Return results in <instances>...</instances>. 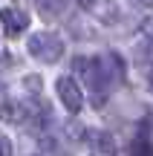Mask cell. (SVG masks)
I'll return each mask as SVG.
<instances>
[{"label":"cell","mask_w":153,"mask_h":156,"mask_svg":"<svg viewBox=\"0 0 153 156\" xmlns=\"http://www.w3.org/2000/svg\"><path fill=\"white\" fill-rule=\"evenodd\" d=\"M133 156H153V139L144 130L133 139Z\"/></svg>","instance_id":"obj_7"},{"label":"cell","mask_w":153,"mask_h":156,"mask_svg":"<svg viewBox=\"0 0 153 156\" xmlns=\"http://www.w3.org/2000/svg\"><path fill=\"white\" fill-rule=\"evenodd\" d=\"M35 3H38V9L43 12V15H49V17H55V15L64 12V0H35Z\"/></svg>","instance_id":"obj_8"},{"label":"cell","mask_w":153,"mask_h":156,"mask_svg":"<svg viewBox=\"0 0 153 156\" xmlns=\"http://www.w3.org/2000/svg\"><path fill=\"white\" fill-rule=\"evenodd\" d=\"M142 61H144V64H153V38L148 41V46L142 49Z\"/></svg>","instance_id":"obj_9"},{"label":"cell","mask_w":153,"mask_h":156,"mask_svg":"<svg viewBox=\"0 0 153 156\" xmlns=\"http://www.w3.org/2000/svg\"><path fill=\"white\" fill-rule=\"evenodd\" d=\"M0 93H3V84H0Z\"/></svg>","instance_id":"obj_13"},{"label":"cell","mask_w":153,"mask_h":156,"mask_svg":"<svg viewBox=\"0 0 153 156\" xmlns=\"http://www.w3.org/2000/svg\"><path fill=\"white\" fill-rule=\"evenodd\" d=\"M0 23H3L6 35H20L29 29V15H23L17 9H0Z\"/></svg>","instance_id":"obj_5"},{"label":"cell","mask_w":153,"mask_h":156,"mask_svg":"<svg viewBox=\"0 0 153 156\" xmlns=\"http://www.w3.org/2000/svg\"><path fill=\"white\" fill-rule=\"evenodd\" d=\"M150 93H153V73H150Z\"/></svg>","instance_id":"obj_12"},{"label":"cell","mask_w":153,"mask_h":156,"mask_svg":"<svg viewBox=\"0 0 153 156\" xmlns=\"http://www.w3.org/2000/svg\"><path fill=\"white\" fill-rule=\"evenodd\" d=\"M32 156H38V153H32Z\"/></svg>","instance_id":"obj_14"},{"label":"cell","mask_w":153,"mask_h":156,"mask_svg":"<svg viewBox=\"0 0 153 156\" xmlns=\"http://www.w3.org/2000/svg\"><path fill=\"white\" fill-rule=\"evenodd\" d=\"M0 156H12V142L6 136H0Z\"/></svg>","instance_id":"obj_10"},{"label":"cell","mask_w":153,"mask_h":156,"mask_svg":"<svg viewBox=\"0 0 153 156\" xmlns=\"http://www.w3.org/2000/svg\"><path fill=\"white\" fill-rule=\"evenodd\" d=\"M81 3V9L84 12H90L96 20H101V23H116L119 20V6L113 3V0H78Z\"/></svg>","instance_id":"obj_4"},{"label":"cell","mask_w":153,"mask_h":156,"mask_svg":"<svg viewBox=\"0 0 153 156\" xmlns=\"http://www.w3.org/2000/svg\"><path fill=\"white\" fill-rule=\"evenodd\" d=\"M26 49H29V55H32L35 61L55 64V61H61V55H64V41L58 38L55 32H38V35L29 38Z\"/></svg>","instance_id":"obj_2"},{"label":"cell","mask_w":153,"mask_h":156,"mask_svg":"<svg viewBox=\"0 0 153 156\" xmlns=\"http://www.w3.org/2000/svg\"><path fill=\"white\" fill-rule=\"evenodd\" d=\"M139 3H142V6H153V0H139Z\"/></svg>","instance_id":"obj_11"},{"label":"cell","mask_w":153,"mask_h":156,"mask_svg":"<svg viewBox=\"0 0 153 156\" xmlns=\"http://www.w3.org/2000/svg\"><path fill=\"white\" fill-rule=\"evenodd\" d=\"M72 69H75V75L87 84L90 101L96 107H101L104 101H107V93H110V78L104 73V64L98 61V58H75Z\"/></svg>","instance_id":"obj_1"},{"label":"cell","mask_w":153,"mask_h":156,"mask_svg":"<svg viewBox=\"0 0 153 156\" xmlns=\"http://www.w3.org/2000/svg\"><path fill=\"white\" fill-rule=\"evenodd\" d=\"M55 90H58V98H61V104L67 107V113H72V116H78L81 107H84V93H81L78 81L69 75H61L55 81Z\"/></svg>","instance_id":"obj_3"},{"label":"cell","mask_w":153,"mask_h":156,"mask_svg":"<svg viewBox=\"0 0 153 156\" xmlns=\"http://www.w3.org/2000/svg\"><path fill=\"white\" fill-rule=\"evenodd\" d=\"M0 119H3V122H9V124L26 122V104H20V101H15V98L3 101V104H0Z\"/></svg>","instance_id":"obj_6"}]
</instances>
